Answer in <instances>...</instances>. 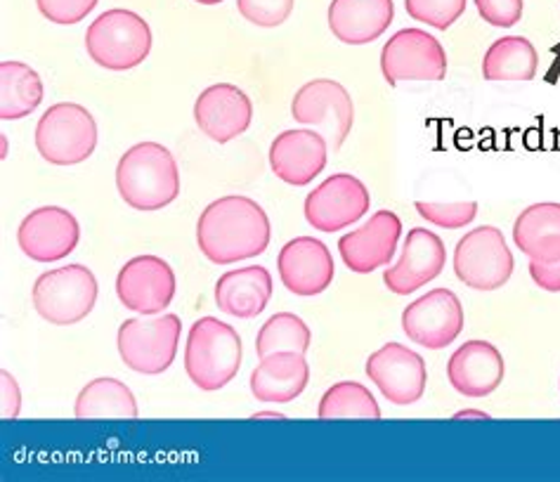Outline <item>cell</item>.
Instances as JSON below:
<instances>
[{
  "label": "cell",
  "instance_id": "cell-1",
  "mask_svg": "<svg viewBox=\"0 0 560 482\" xmlns=\"http://www.w3.org/2000/svg\"><path fill=\"white\" fill-rule=\"evenodd\" d=\"M270 218L258 201L230 195L211 201L197 221V244L215 266L256 258L270 246Z\"/></svg>",
  "mask_w": 560,
  "mask_h": 482
},
{
  "label": "cell",
  "instance_id": "cell-2",
  "mask_svg": "<svg viewBox=\"0 0 560 482\" xmlns=\"http://www.w3.org/2000/svg\"><path fill=\"white\" fill-rule=\"evenodd\" d=\"M116 189L136 211L166 209L180 195V171L168 148L140 142L116 166Z\"/></svg>",
  "mask_w": 560,
  "mask_h": 482
},
{
  "label": "cell",
  "instance_id": "cell-3",
  "mask_svg": "<svg viewBox=\"0 0 560 482\" xmlns=\"http://www.w3.org/2000/svg\"><path fill=\"white\" fill-rule=\"evenodd\" d=\"M242 355L237 331L215 317H201L187 333L185 372L199 390L215 392L240 374Z\"/></svg>",
  "mask_w": 560,
  "mask_h": 482
},
{
  "label": "cell",
  "instance_id": "cell-4",
  "mask_svg": "<svg viewBox=\"0 0 560 482\" xmlns=\"http://www.w3.org/2000/svg\"><path fill=\"white\" fill-rule=\"evenodd\" d=\"M88 57L102 69L128 71L140 67L152 50V28L138 12L107 10L85 32Z\"/></svg>",
  "mask_w": 560,
  "mask_h": 482
},
{
  "label": "cell",
  "instance_id": "cell-5",
  "mask_svg": "<svg viewBox=\"0 0 560 482\" xmlns=\"http://www.w3.org/2000/svg\"><path fill=\"white\" fill-rule=\"evenodd\" d=\"M97 148L95 116L77 102H60L40 116L36 150L52 166H77Z\"/></svg>",
  "mask_w": 560,
  "mask_h": 482
},
{
  "label": "cell",
  "instance_id": "cell-6",
  "mask_svg": "<svg viewBox=\"0 0 560 482\" xmlns=\"http://www.w3.org/2000/svg\"><path fill=\"white\" fill-rule=\"evenodd\" d=\"M97 280L85 266H65L43 272L32 291L36 313L55 327L79 325L97 303Z\"/></svg>",
  "mask_w": 560,
  "mask_h": 482
},
{
  "label": "cell",
  "instance_id": "cell-7",
  "mask_svg": "<svg viewBox=\"0 0 560 482\" xmlns=\"http://www.w3.org/2000/svg\"><path fill=\"white\" fill-rule=\"evenodd\" d=\"M183 321L178 315H159L154 319H126L116 333L119 355L128 369L159 376L178 355Z\"/></svg>",
  "mask_w": 560,
  "mask_h": 482
},
{
  "label": "cell",
  "instance_id": "cell-8",
  "mask_svg": "<svg viewBox=\"0 0 560 482\" xmlns=\"http://www.w3.org/2000/svg\"><path fill=\"white\" fill-rule=\"evenodd\" d=\"M293 121L313 126L327 138L331 152H338L355 124V105L346 87L331 79H315L299 87L291 102Z\"/></svg>",
  "mask_w": 560,
  "mask_h": 482
},
{
  "label": "cell",
  "instance_id": "cell-9",
  "mask_svg": "<svg viewBox=\"0 0 560 482\" xmlns=\"http://www.w3.org/2000/svg\"><path fill=\"white\" fill-rule=\"evenodd\" d=\"M454 272L476 291H497L513 274V254L504 232L482 225L466 232L454 248Z\"/></svg>",
  "mask_w": 560,
  "mask_h": 482
},
{
  "label": "cell",
  "instance_id": "cell-10",
  "mask_svg": "<svg viewBox=\"0 0 560 482\" xmlns=\"http://www.w3.org/2000/svg\"><path fill=\"white\" fill-rule=\"evenodd\" d=\"M381 71L390 85L402 81H442L447 77V52L423 28H400L381 50Z\"/></svg>",
  "mask_w": 560,
  "mask_h": 482
},
{
  "label": "cell",
  "instance_id": "cell-11",
  "mask_svg": "<svg viewBox=\"0 0 560 482\" xmlns=\"http://www.w3.org/2000/svg\"><path fill=\"white\" fill-rule=\"evenodd\" d=\"M372 209L366 185L348 173H336L317 185L305 199V221L319 232H338L355 225Z\"/></svg>",
  "mask_w": 560,
  "mask_h": 482
},
{
  "label": "cell",
  "instance_id": "cell-12",
  "mask_svg": "<svg viewBox=\"0 0 560 482\" xmlns=\"http://www.w3.org/2000/svg\"><path fill=\"white\" fill-rule=\"evenodd\" d=\"M464 305L450 289H433L409 303L402 313V331L409 341L429 350H442L464 331Z\"/></svg>",
  "mask_w": 560,
  "mask_h": 482
},
{
  "label": "cell",
  "instance_id": "cell-13",
  "mask_svg": "<svg viewBox=\"0 0 560 482\" xmlns=\"http://www.w3.org/2000/svg\"><path fill=\"white\" fill-rule=\"evenodd\" d=\"M364 372L381 390V396L397 407L419 402L425 392V384H429L423 357L402 343H386L378 348L366 357Z\"/></svg>",
  "mask_w": 560,
  "mask_h": 482
},
{
  "label": "cell",
  "instance_id": "cell-14",
  "mask_svg": "<svg viewBox=\"0 0 560 482\" xmlns=\"http://www.w3.org/2000/svg\"><path fill=\"white\" fill-rule=\"evenodd\" d=\"M175 272L164 258H130L116 277V296L128 310L140 315H161L175 298Z\"/></svg>",
  "mask_w": 560,
  "mask_h": 482
},
{
  "label": "cell",
  "instance_id": "cell-15",
  "mask_svg": "<svg viewBox=\"0 0 560 482\" xmlns=\"http://www.w3.org/2000/svg\"><path fill=\"white\" fill-rule=\"evenodd\" d=\"M279 280L291 294L311 298L327 291L334 282L336 266L327 244L315 237H296L282 246L277 258Z\"/></svg>",
  "mask_w": 560,
  "mask_h": 482
},
{
  "label": "cell",
  "instance_id": "cell-16",
  "mask_svg": "<svg viewBox=\"0 0 560 482\" xmlns=\"http://www.w3.org/2000/svg\"><path fill=\"white\" fill-rule=\"evenodd\" d=\"M79 221L60 207H40L32 211L18 230L22 254L36 262H57L67 258L79 246Z\"/></svg>",
  "mask_w": 560,
  "mask_h": 482
},
{
  "label": "cell",
  "instance_id": "cell-17",
  "mask_svg": "<svg viewBox=\"0 0 560 482\" xmlns=\"http://www.w3.org/2000/svg\"><path fill=\"white\" fill-rule=\"evenodd\" d=\"M445 244H442L435 232L415 227L409 230L405 239L400 260L383 272V284L397 296H409L440 277V272L445 270Z\"/></svg>",
  "mask_w": 560,
  "mask_h": 482
},
{
  "label": "cell",
  "instance_id": "cell-18",
  "mask_svg": "<svg viewBox=\"0 0 560 482\" xmlns=\"http://www.w3.org/2000/svg\"><path fill=\"white\" fill-rule=\"evenodd\" d=\"M400 235L402 223L397 213L378 211L372 215V221L338 239V254L348 270L370 274L383 266H390Z\"/></svg>",
  "mask_w": 560,
  "mask_h": 482
},
{
  "label": "cell",
  "instance_id": "cell-19",
  "mask_svg": "<svg viewBox=\"0 0 560 482\" xmlns=\"http://www.w3.org/2000/svg\"><path fill=\"white\" fill-rule=\"evenodd\" d=\"M195 121L206 138L225 144L246 133L254 121V102L240 85L215 83L197 97Z\"/></svg>",
  "mask_w": 560,
  "mask_h": 482
},
{
  "label": "cell",
  "instance_id": "cell-20",
  "mask_svg": "<svg viewBox=\"0 0 560 482\" xmlns=\"http://www.w3.org/2000/svg\"><path fill=\"white\" fill-rule=\"evenodd\" d=\"M329 144L317 130H284L270 144V168L291 187L311 185L327 168Z\"/></svg>",
  "mask_w": 560,
  "mask_h": 482
},
{
  "label": "cell",
  "instance_id": "cell-21",
  "mask_svg": "<svg viewBox=\"0 0 560 482\" xmlns=\"http://www.w3.org/2000/svg\"><path fill=\"white\" fill-rule=\"evenodd\" d=\"M506 374L504 357L490 341H466L447 362L452 388L464 398H488Z\"/></svg>",
  "mask_w": 560,
  "mask_h": 482
},
{
  "label": "cell",
  "instance_id": "cell-22",
  "mask_svg": "<svg viewBox=\"0 0 560 482\" xmlns=\"http://www.w3.org/2000/svg\"><path fill=\"white\" fill-rule=\"evenodd\" d=\"M329 28L346 46H366L388 32L395 20L393 0H331Z\"/></svg>",
  "mask_w": 560,
  "mask_h": 482
},
{
  "label": "cell",
  "instance_id": "cell-23",
  "mask_svg": "<svg viewBox=\"0 0 560 482\" xmlns=\"http://www.w3.org/2000/svg\"><path fill=\"white\" fill-rule=\"evenodd\" d=\"M311 381V364L301 353H272L260 357L258 367L250 374V392L260 402L287 404L296 400Z\"/></svg>",
  "mask_w": 560,
  "mask_h": 482
},
{
  "label": "cell",
  "instance_id": "cell-24",
  "mask_svg": "<svg viewBox=\"0 0 560 482\" xmlns=\"http://www.w3.org/2000/svg\"><path fill=\"white\" fill-rule=\"evenodd\" d=\"M272 289V274L262 266L230 270L215 284V305L230 317L254 319L268 308Z\"/></svg>",
  "mask_w": 560,
  "mask_h": 482
},
{
  "label": "cell",
  "instance_id": "cell-25",
  "mask_svg": "<svg viewBox=\"0 0 560 482\" xmlns=\"http://www.w3.org/2000/svg\"><path fill=\"white\" fill-rule=\"evenodd\" d=\"M513 242L537 262L560 260V203L541 201L523 209L513 223Z\"/></svg>",
  "mask_w": 560,
  "mask_h": 482
},
{
  "label": "cell",
  "instance_id": "cell-26",
  "mask_svg": "<svg viewBox=\"0 0 560 482\" xmlns=\"http://www.w3.org/2000/svg\"><path fill=\"white\" fill-rule=\"evenodd\" d=\"M539 55L525 36L497 38L482 57L485 81H533Z\"/></svg>",
  "mask_w": 560,
  "mask_h": 482
},
{
  "label": "cell",
  "instance_id": "cell-27",
  "mask_svg": "<svg viewBox=\"0 0 560 482\" xmlns=\"http://www.w3.org/2000/svg\"><path fill=\"white\" fill-rule=\"evenodd\" d=\"M77 419H138V402L132 390L119 378H95L79 392L73 404Z\"/></svg>",
  "mask_w": 560,
  "mask_h": 482
},
{
  "label": "cell",
  "instance_id": "cell-28",
  "mask_svg": "<svg viewBox=\"0 0 560 482\" xmlns=\"http://www.w3.org/2000/svg\"><path fill=\"white\" fill-rule=\"evenodd\" d=\"M43 102V81L38 71L24 62L0 64V119L18 121L38 109Z\"/></svg>",
  "mask_w": 560,
  "mask_h": 482
},
{
  "label": "cell",
  "instance_id": "cell-29",
  "mask_svg": "<svg viewBox=\"0 0 560 482\" xmlns=\"http://www.w3.org/2000/svg\"><path fill=\"white\" fill-rule=\"evenodd\" d=\"M317 419H381V407L372 390L358 381H341L324 392Z\"/></svg>",
  "mask_w": 560,
  "mask_h": 482
},
{
  "label": "cell",
  "instance_id": "cell-30",
  "mask_svg": "<svg viewBox=\"0 0 560 482\" xmlns=\"http://www.w3.org/2000/svg\"><path fill=\"white\" fill-rule=\"evenodd\" d=\"M311 327L299 315L277 313L260 327L256 339V353L258 357H268L272 353L291 350V353L305 355L307 348H311Z\"/></svg>",
  "mask_w": 560,
  "mask_h": 482
},
{
  "label": "cell",
  "instance_id": "cell-31",
  "mask_svg": "<svg viewBox=\"0 0 560 482\" xmlns=\"http://www.w3.org/2000/svg\"><path fill=\"white\" fill-rule=\"evenodd\" d=\"M466 3L468 0H405V8L411 20L447 32L466 12Z\"/></svg>",
  "mask_w": 560,
  "mask_h": 482
},
{
  "label": "cell",
  "instance_id": "cell-32",
  "mask_svg": "<svg viewBox=\"0 0 560 482\" xmlns=\"http://www.w3.org/2000/svg\"><path fill=\"white\" fill-rule=\"evenodd\" d=\"M419 215L431 225L445 227V230H459L476 221L478 203L476 201H459V203H431V201H417L415 203Z\"/></svg>",
  "mask_w": 560,
  "mask_h": 482
},
{
  "label": "cell",
  "instance_id": "cell-33",
  "mask_svg": "<svg viewBox=\"0 0 560 482\" xmlns=\"http://www.w3.org/2000/svg\"><path fill=\"white\" fill-rule=\"evenodd\" d=\"M237 10L246 22L275 28L291 17L293 0H237Z\"/></svg>",
  "mask_w": 560,
  "mask_h": 482
},
{
  "label": "cell",
  "instance_id": "cell-34",
  "mask_svg": "<svg viewBox=\"0 0 560 482\" xmlns=\"http://www.w3.org/2000/svg\"><path fill=\"white\" fill-rule=\"evenodd\" d=\"M100 0H36L38 12L52 24H79L97 8Z\"/></svg>",
  "mask_w": 560,
  "mask_h": 482
},
{
  "label": "cell",
  "instance_id": "cell-35",
  "mask_svg": "<svg viewBox=\"0 0 560 482\" xmlns=\"http://www.w3.org/2000/svg\"><path fill=\"white\" fill-rule=\"evenodd\" d=\"M480 17L499 28L515 26L523 17L525 0H476Z\"/></svg>",
  "mask_w": 560,
  "mask_h": 482
},
{
  "label": "cell",
  "instance_id": "cell-36",
  "mask_svg": "<svg viewBox=\"0 0 560 482\" xmlns=\"http://www.w3.org/2000/svg\"><path fill=\"white\" fill-rule=\"evenodd\" d=\"M529 277L533 282L549 291V294H560V260L558 262H537L529 260Z\"/></svg>",
  "mask_w": 560,
  "mask_h": 482
},
{
  "label": "cell",
  "instance_id": "cell-37",
  "mask_svg": "<svg viewBox=\"0 0 560 482\" xmlns=\"http://www.w3.org/2000/svg\"><path fill=\"white\" fill-rule=\"evenodd\" d=\"M0 386H3V409H0V414H3V419H18L22 404L18 381H14V376L10 372L3 369L0 372Z\"/></svg>",
  "mask_w": 560,
  "mask_h": 482
},
{
  "label": "cell",
  "instance_id": "cell-38",
  "mask_svg": "<svg viewBox=\"0 0 560 482\" xmlns=\"http://www.w3.org/2000/svg\"><path fill=\"white\" fill-rule=\"evenodd\" d=\"M452 419H492L488 412H478V409H466V412H459V414H454Z\"/></svg>",
  "mask_w": 560,
  "mask_h": 482
},
{
  "label": "cell",
  "instance_id": "cell-39",
  "mask_svg": "<svg viewBox=\"0 0 560 482\" xmlns=\"http://www.w3.org/2000/svg\"><path fill=\"white\" fill-rule=\"evenodd\" d=\"M254 419H287V416L277 412H260V414H254Z\"/></svg>",
  "mask_w": 560,
  "mask_h": 482
},
{
  "label": "cell",
  "instance_id": "cell-40",
  "mask_svg": "<svg viewBox=\"0 0 560 482\" xmlns=\"http://www.w3.org/2000/svg\"><path fill=\"white\" fill-rule=\"evenodd\" d=\"M195 3H199V5H218V3H223V0H195Z\"/></svg>",
  "mask_w": 560,
  "mask_h": 482
},
{
  "label": "cell",
  "instance_id": "cell-41",
  "mask_svg": "<svg viewBox=\"0 0 560 482\" xmlns=\"http://www.w3.org/2000/svg\"><path fill=\"white\" fill-rule=\"evenodd\" d=\"M558 388H560V381H558Z\"/></svg>",
  "mask_w": 560,
  "mask_h": 482
}]
</instances>
